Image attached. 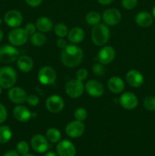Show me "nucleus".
I'll use <instances>...</instances> for the list:
<instances>
[{"label":"nucleus","instance_id":"f257e3e1","mask_svg":"<svg viewBox=\"0 0 155 156\" xmlns=\"http://www.w3.org/2000/svg\"><path fill=\"white\" fill-rule=\"evenodd\" d=\"M84 58L83 50L75 44L67 45L61 53V61L67 67L74 68L82 62Z\"/></svg>","mask_w":155,"mask_h":156},{"label":"nucleus","instance_id":"f03ea898","mask_svg":"<svg viewBox=\"0 0 155 156\" xmlns=\"http://www.w3.org/2000/svg\"><path fill=\"white\" fill-rule=\"evenodd\" d=\"M92 41L95 45L102 47L109 41L110 31L106 24H98L94 27L91 33Z\"/></svg>","mask_w":155,"mask_h":156},{"label":"nucleus","instance_id":"7ed1b4c3","mask_svg":"<svg viewBox=\"0 0 155 156\" xmlns=\"http://www.w3.org/2000/svg\"><path fill=\"white\" fill-rule=\"evenodd\" d=\"M17 73L11 66L0 68V85L5 89H10L17 82Z\"/></svg>","mask_w":155,"mask_h":156},{"label":"nucleus","instance_id":"20e7f679","mask_svg":"<svg viewBox=\"0 0 155 156\" xmlns=\"http://www.w3.org/2000/svg\"><path fill=\"white\" fill-rule=\"evenodd\" d=\"M19 51L15 46L3 45L0 47V62L9 64L18 59Z\"/></svg>","mask_w":155,"mask_h":156},{"label":"nucleus","instance_id":"39448f33","mask_svg":"<svg viewBox=\"0 0 155 156\" xmlns=\"http://www.w3.org/2000/svg\"><path fill=\"white\" fill-rule=\"evenodd\" d=\"M28 37L29 35L27 34L25 30L18 27L11 30L8 36L9 43L15 47H20L25 44L28 41Z\"/></svg>","mask_w":155,"mask_h":156},{"label":"nucleus","instance_id":"423d86ee","mask_svg":"<svg viewBox=\"0 0 155 156\" xmlns=\"http://www.w3.org/2000/svg\"><path fill=\"white\" fill-rule=\"evenodd\" d=\"M66 94L71 98H78L82 95L84 92V85L78 79H71L65 86Z\"/></svg>","mask_w":155,"mask_h":156},{"label":"nucleus","instance_id":"0eeeda50","mask_svg":"<svg viewBox=\"0 0 155 156\" xmlns=\"http://www.w3.org/2000/svg\"><path fill=\"white\" fill-rule=\"evenodd\" d=\"M56 73L53 68L49 66L42 67L38 73V80L43 85H51L56 82Z\"/></svg>","mask_w":155,"mask_h":156},{"label":"nucleus","instance_id":"6e6552de","mask_svg":"<svg viewBox=\"0 0 155 156\" xmlns=\"http://www.w3.org/2000/svg\"><path fill=\"white\" fill-rule=\"evenodd\" d=\"M65 106L63 98L58 94H52L46 100V108L50 112L57 114L62 111Z\"/></svg>","mask_w":155,"mask_h":156},{"label":"nucleus","instance_id":"1a4fd4ad","mask_svg":"<svg viewBox=\"0 0 155 156\" xmlns=\"http://www.w3.org/2000/svg\"><path fill=\"white\" fill-rule=\"evenodd\" d=\"M84 129V124L83 122L79 121V120H74L66 125L65 130L68 136L75 139L83 135Z\"/></svg>","mask_w":155,"mask_h":156},{"label":"nucleus","instance_id":"9d476101","mask_svg":"<svg viewBox=\"0 0 155 156\" xmlns=\"http://www.w3.org/2000/svg\"><path fill=\"white\" fill-rule=\"evenodd\" d=\"M30 145L33 151L37 153H44L47 152L50 148V144L47 139L40 134H36L32 137L30 140Z\"/></svg>","mask_w":155,"mask_h":156},{"label":"nucleus","instance_id":"9b49d317","mask_svg":"<svg viewBox=\"0 0 155 156\" xmlns=\"http://www.w3.org/2000/svg\"><path fill=\"white\" fill-rule=\"evenodd\" d=\"M9 99L14 104L22 105L27 101V92L21 87H12L8 92Z\"/></svg>","mask_w":155,"mask_h":156},{"label":"nucleus","instance_id":"f8f14e48","mask_svg":"<svg viewBox=\"0 0 155 156\" xmlns=\"http://www.w3.org/2000/svg\"><path fill=\"white\" fill-rule=\"evenodd\" d=\"M4 21L8 26L11 27H19L23 21V16L21 12L15 9L9 10L5 14Z\"/></svg>","mask_w":155,"mask_h":156},{"label":"nucleus","instance_id":"ddd939ff","mask_svg":"<svg viewBox=\"0 0 155 156\" xmlns=\"http://www.w3.org/2000/svg\"><path fill=\"white\" fill-rule=\"evenodd\" d=\"M102 19L106 25L114 26L120 22L122 19V15L118 9H106L103 13Z\"/></svg>","mask_w":155,"mask_h":156},{"label":"nucleus","instance_id":"4468645a","mask_svg":"<svg viewBox=\"0 0 155 156\" xmlns=\"http://www.w3.org/2000/svg\"><path fill=\"white\" fill-rule=\"evenodd\" d=\"M56 152L59 156H75L76 155L75 146L68 140L59 142L56 146Z\"/></svg>","mask_w":155,"mask_h":156},{"label":"nucleus","instance_id":"2eb2a0df","mask_svg":"<svg viewBox=\"0 0 155 156\" xmlns=\"http://www.w3.org/2000/svg\"><path fill=\"white\" fill-rule=\"evenodd\" d=\"M84 88L87 93L93 98L101 97L104 92L103 85L99 81L95 80V79H91L88 81L85 84Z\"/></svg>","mask_w":155,"mask_h":156},{"label":"nucleus","instance_id":"dca6fc26","mask_svg":"<svg viewBox=\"0 0 155 156\" xmlns=\"http://www.w3.org/2000/svg\"><path fill=\"white\" fill-rule=\"evenodd\" d=\"M115 57V51L110 46H106L100 50L97 53V60L103 65H106L114 60Z\"/></svg>","mask_w":155,"mask_h":156},{"label":"nucleus","instance_id":"f3484780","mask_svg":"<svg viewBox=\"0 0 155 156\" xmlns=\"http://www.w3.org/2000/svg\"><path fill=\"white\" fill-rule=\"evenodd\" d=\"M119 103L126 110H133L138 106V100L137 96L132 92H125L119 98Z\"/></svg>","mask_w":155,"mask_h":156},{"label":"nucleus","instance_id":"a211bd4d","mask_svg":"<svg viewBox=\"0 0 155 156\" xmlns=\"http://www.w3.org/2000/svg\"><path fill=\"white\" fill-rule=\"evenodd\" d=\"M126 81L130 86L133 88H139L144 83V76L139 71L132 69L126 74Z\"/></svg>","mask_w":155,"mask_h":156},{"label":"nucleus","instance_id":"6ab92c4d","mask_svg":"<svg viewBox=\"0 0 155 156\" xmlns=\"http://www.w3.org/2000/svg\"><path fill=\"white\" fill-rule=\"evenodd\" d=\"M13 115L17 120L22 123L29 121L32 117V114L30 110L21 105H18L14 108Z\"/></svg>","mask_w":155,"mask_h":156},{"label":"nucleus","instance_id":"aec40b11","mask_svg":"<svg viewBox=\"0 0 155 156\" xmlns=\"http://www.w3.org/2000/svg\"><path fill=\"white\" fill-rule=\"evenodd\" d=\"M107 86L109 91L114 94H119L122 92L125 88V83L122 79L118 76L111 77L108 80Z\"/></svg>","mask_w":155,"mask_h":156},{"label":"nucleus","instance_id":"412c9836","mask_svg":"<svg viewBox=\"0 0 155 156\" xmlns=\"http://www.w3.org/2000/svg\"><path fill=\"white\" fill-rule=\"evenodd\" d=\"M68 39L71 44H78L82 42L84 38V32L83 29L79 27H74L68 31Z\"/></svg>","mask_w":155,"mask_h":156},{"label":"nucleus","instance_id":"4be33fe9","mask_svg":"<svg viewBox=\"0 0 155 156\" xmlns=\"http://www.w3.org/2000/svg\"><path fill=\"white\" fill-rule=\"evenodd\" d=\"M135 22L141 27H149L153 23V16L147 12H141L136 15Z\"/></svg>","mask_w":155,"mask_h":156},{"label":"nucleus","instance_id":"5701e85b","mask_svg":"<svg viewBox=\"0 0 155 156\" xmlns=\"http://www.w3.org/2000/svg\"><path fill=\"white\" fill-rule=\"evenodd\" d=\"M17 66L22 73H29L33 69V62L30 56L23 55L18 59Z\"/></svg>","mask_w":155,"mask_h":156},{"label":"nucleus","instance_id":"b1692460","mask_svg":"<svg viewBox=\"0 0 155 156\" xmlns=\"http://www.w3.org/2000/svg\"><path fill=\"white\" fill-rule=\"evenodd\" d=\"M36 27L42 33H46L53 28V21L47 17H40L36 20Z\"/></svg>","mask_w":155,"mask_h":156},{"label":"nucleus","instance_id":"393cba45","mask_svg":"<svg viewBox=\"0 0 155 156\" xmlns=\"http://www.w3.org/2000/svg\"><path fill=\"white\" fill-rule=\"evenodd\" d=\"M61 132L56 128H50L46 133V138L52 143H59L61 140Z\"/></svg>","mask_w":155,"mask_h":156},{"label":"nucleus","instance_id":"a878e982","mask_svg":"<svg viewBox=\"0 0 155 156\" xmlns=\"http://www.w3.org/2000/svg\"><path fill=\"white\" fill-rule=\"evenodd\" d=\"M12 137V131L9 126H0V144H5L10 141Z\"/></svg>","mask_w":155,"mask_h":156},{"label":"nucleus","instance_id":"bb28decb","mask_svg":"<svg viewBox=\"0 0 155 156\" xmlns=\"http://www.w3.org/2000/svg\"><path fill=\"white\" fill-rule=\"evenodd\" d=\"M30 42L33 46L36 47H41L44 45L46 42V37L42 32H35L31 35Z\"/></svg>","mask_w":155,"mask_h":156},{"label":"nucleus","instance_id":"cd10ccee","mask_svg":"<svg viewBox=\"0 0 155 156\" xmlns=\"http://www.w3.org/2000/svg\"><path fill=\"white\" fill-rule=\"evenodd\" d=\"M86 19L87 23L90 25L95 26L97 24H100V21H101V16L100 14L97 12H91L88 13L86 15Z\"/></svg>","mask_w":155,"mask_h":156},{"label":"nucleus","instance_id":"c85d7f7f","mask_svg":"<svg viewBox=\"0 0 155 156\" xmlns=\"http://www.w3.org/2000/svg\"><path fill=\"white\" fill-rule=\"evenodd\" d=\"M54 31L56 36H58L60 38H63L68 35V27L65 24H64L63 23H59V24H56L55 26Z\"/></svg>","mask_w":155,"mask_h":156},{"label":"nucleus","instance_id":"c756f323","mask_svg":"<svg viewBox=\"0 0 155 156\" xmlns=\"http://www.w3.org/2000/svg\"><path fill=\"white\" fill-rule=\"evenodd\" d=\"M144 106L148 111H155V97L154 96L149 95L144 98Z\"/></svg>","mask_w":155,"mask_h":156},{"label":"nucleus","instance_id":"7c9ffc66","mask_svg":"<svg viewBox=\"0 0 155 156\" xmlns=\"http://www.w3.org/2000/svg\"><path fill=\"white\" fill-rule=\"evenodd\" d=\"M17 152L21 155H26L28 154L29 150H30V146L29 144L26 141H20L19 143L17 144L16 146Z\"/></svg>","mask_w":155,"mask_h":156},{"label":"nucleus","instance_id":"2f4dec72","mask_svg":"<svg viewBox=\"0 0 155 156\" xmlns=\"http://www.w3.org/2000/svg\"><path fill=\"white\" fill-rule=\"evenodd\" d=\"M74 118L76 120H79V121L83 122L84 120H86L88 117V112L86 110L83 108H78V109L75 110L74 111Z\"/></svg>","mask_w":155,"mask_h":156},{"label":"nucleus","instance_id":"473e14b6","mask_svg":"<svg viewBox=\"0 0 155 156\" xmlns=\"http://www.w3.org/2000/svg\"><path fill=\"white\" fill-rule=\"evenodd\" d=\"M92 72L96 76H102L105 74V68L103 64L95 63L92 67Z\"/></svg>","mask_w":155,"mask_h":156},{"label":"nucleus","instance_id":"72a5a7b5","mask_svg":"<svg viewBox=\"0 0 155 156\" xmlns=\"http://www.w3.org/2000/svg\"><path fill=\"white\" fill-rule=\"evenodd\" d=\"M122 5L125 9L131 10L135 8L138 3V0H122Z\"/></svg>","mask_w":155,"mask_h":156},{"label":"nucleus","instance_id":"f704fd0d","mask_svg":"<svg viewBox=\"0 0 155 156\" xmlns=\"http://www.w3.org/2000/svg\"><path fill=\"white\" fill-rule=\"evenodd\" d=\"M88 72L86 69H79L77 73H76V79H78L79 81H81V82L84 81L88 78Z\"/></svg>","mask_w":155,"mask_h":156},{"label":"nucleus","instance_id":"c9c22d12","mask_svg":"<svg viewBox=\"0 0 155 156\" xmlns=\"http://www.w3.org/2000/svg\"><path fill=\"white\" fill-rule=\"evenodd\" d=\"M39 98L35 94H30V95L27 96V103L31 107H34L36 106V105L39 104Z\"/></svg>","mask_w":155,"mask_h":156},{"label":"nucleus","instance_id":"e433bc0d","mask_svg":"<svg viewBox=\"0 0 155 156\" xmlns=\"http://www.w3.org/2000/svg\"><path fill=\"white\" fill-rule=\"evenodd\" d=\"M8 117V111L5 105L0 104V123H4Z\"/></svg>","mask_w":155,"mask_h":156},{"label":"nucleus","instance_id":"4c0bfd02","mask_svg":"<svg viewBox=\"0 0 155 156\" xmlns=\"http://www.w3.org/2000/svg\"><path fill=\"white\" fill-rule=\"evenodd\" d=\"M24 30L27 32L28 35H32L36 32V27L33 23H28V24H26L25 27H24Z\"/></svg>","mask_w":155,"mask_h":156},{"label":"nucleus","instance_id":"58836bf2","mask_svg":"<svg viewBox=\"0 0 155 156\" xmlns=\"http://www.w3.org/2000/svg\"><path fill=\"white\" fill-rule=\"evenodd\" d=\"M26 3L31 7H37L42 3L43 0H25Z\"/></svg>","mask_w":155,"mask_h":156},{"label":"nucleus","instance_id":"ea45409f","mask_svg":"<svg viewBox=\"0 0 155 156\" xmlns=\"http://www.w3.org/2000/svg\"><path fill=\"white\" fill-rule=\"evenodd\" d=\"M56 44H57V47H59V48L62 49V50H63L64 48H65L67 46L66 41H65V40H64L63 38H60V37H59V39L57 41Z\"/></svg>","mask_w":155,"mask_h":156},{"label":"nucleus","instance_id":"a19ab883","mask_svg":"<svg viewBox=\"0 0 155 156\" xmlns=\"http://www.w3.org/2000/svg\"><path fill=\"white\" fill-rule=\"evenodd\" d=\"M3 156H19V153L15 150H10L5 152Z\"/></svg>","mask_w":155,"mask_h":156},{"label":"nucleus","instance_id":"79ce46f5","mask_svg":"<svg viewBox=\"0 0 155 156\" xmlns=\"http://www.w3.org/2000/svg\"><path fill=\"white\" fill-rule=\"evenodd\" d=\"M113 0H97L99 3H100L101 5H106L110 4Z\"/></svg>","mask_w":155,"mask_h":156},{"label":"nucleus","instance_id":"37998d69","mask_svg":"<svg viewBox=\"0 0 155 156\" xmlns=\"http://www.w3.org/2000/svg\"><path fill=\"white\" fill-rule=\"evenodd\" d=\"M43 156H58L54 152H47Z\"/></svg>","mask_w":155,"mask_h":156},{"label":"nucleus","instance_id":"c03bdc74","mask_svg":"<svg viewBox=\"0 0 155 156\" xmlns=\"http://www.w3.org/2000/svg\"><path fill=\"white\" fill-rule=\"evenodd\" d=\"M3 37H4V34H3V31L2 30L0 29V42L2 41V40L3 39Z\"/></svg>","mask_w":155,"mask_h":156},{"label":"nucleus","instance_id":"a18cd8bd","mask_svg":"<svg viewBox=\"0 0 155 156\" xmlns=\"http://www.w3.org/2000/svg\"><path fill=\"white\" fill-rule=\"evenodd\" d=\"M152 16L155 18V5L153 7V9H152Z\"/></svg>","mask_w":155,"mask_h":156},{"label":"nucleus","instance_id":"49530a36","mask_svg":"<svg viewBox=\"0 0 155 156\" xmlns=\"http://www.w3.org/2000/svg\"><path fill=\"white\" fill-rule=\"evenodd\" d=\"M22 156H35V155H31V154H26V155H23Z\"/></svg>","mask_w":155,"mask_h":156},{"label":"nucleus","instance_id":"de8ad7c7","mask_svg":"<svg viewBox=\"0 0 155 156\" xmlns=\"http://www.w3.org/2000/svg\"><path fill=\"white\" fill-rule=\"evenodd\" d=\"M2 88L1 85H0V94H2Z\"/></svg>","mask_w":155,"mask_h":156}]
</instances>
